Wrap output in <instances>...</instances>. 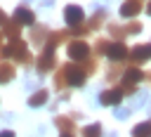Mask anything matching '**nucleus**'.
Masks as SVG:
<instances>
[{
  "label": "nucleus",
  "instance_id": "nucleus-1",
  "mask_svg": "<svg viewBox=\"0 0 151 137\" xmlns=\"http://www.w3.org/2000/svg\"><path fill=\"white\" fill-rule=\"evenodd\" d=\"M0 57H14L21 64H28L31 61V54H28V50H26V45L21 40H12L7 47H2L0 50Z\"/></svg>",
  "mask_w": 151,
  "mask_h": 137
},
{
  "label": "nucleus",
  "instance_id": "nucleus-2",
  "mask_svg": "<svg viewBox=\"0 0 151 137\" xmlns=\"http://www.w3.org/2000/svg\"><path fill=\"white\" fill-rule=\"evenodd\" d=\"M61 76H64L66 85H73V87H80V85L85 83V71H83L80 66H76V64L61 66Z\"/></svg>",
  "mask_w": 151,
  "mask_h": 137
},
{
  "label": "nucleus",
  "instance_id": "nucleus-3",
  "mask_svg": "<svg viewBox=\"0 0 151 137\" xmlns=\"http://www.w3.org/2000/svg\"><path fill=\"white\" fill-rule=\"evenodd\" d=\"M142 78H144V73H142L137 66H130V68L123 73V78H120V92L132 94V92H134V85H137Z\"/></svg>",
  "mask_w": 151,
  "mask_h": 137
},
{
  "label": "nucleus",
  "instance_id": "nucleus-4",
  "mask_svg": "<svg viewBox=\"0 0 151 137\" xmlns=\"http://www.w3.org/2000/svg\"><path fill=\"white\" fill-rule=\"evenodd\" d=\"M68 57L76 59V61L90 59V45H87L85 40H73V43H68Z\"/></svg>",
  "mask_w": 151,
  "mask_h": 137
},
{
  "label": "nucleus",
  "instance_id": "nucleus-5",
  "mask_svg": "<svg viewBox=\"0 0 151 137\" xmlns=\"http://www.w3.org/2000/svg\"><path fill=\"white\" fill-rule=\"evenodd\" d=\"M64 19H66L68 26H80V24L85 21V12H83V7H78V5H68V7L64 9Z\"/></svg>",
  "mask_w": 151,
  "mask_h": 137
},
{
  "label": "nucleus",
  "instance_id": "nucleus-6",
  "mask_svg": "<svg viewBox=\"0 0 151 137\" xmlns=\"http://www.w3.org/2000/svg\"><path fill=\"white\" fill-rule=\"evenodd\" d=\"M106 57H109L111 61L120 64L125 57H130V50L125 47V43H123V40H118V43H111V45H109V52H106Z\"/></svg>",
  "mask_w": 151,
  "mask_h": 137
},
{
  "label": "nucleus",
  "instance_id": "nucleus-7",
  "mask_svg": "<svg viewBox=\"0 0 151 137\" xmlns=\"http://www.w3.org/2000/svg\"><path fill=\"white\" fill-rule=\"evenodd\" d=\"M151 59V43H146V45H134L132 50H130V61L132 64H144V61H149Z\"/></svg>",
  "mask_w": 151,
  "mask_h": 137
},
{
  "label": "nucleus",
  "instance_id": "nucleus-8",
  "mask_svg": "<svg viewBox=\"0 0 151 137\" xmlns=\"http://www.w3.org/2000/svg\"><path fill=\"white\" fill-rule=\"evenodd\" d=\"M120 99H123V92L120 90H104L99 94V104H104V106H118Z\"/></svg>",
  "mask_w": 151,
  "mask_h": 137
},
{
  "label": "nucleus",
  "instance_id": "nucleus-9",
  "mask_svg": "<svg viewBox=\"0 0 151 137\" xmlns=\"http://www.w3.org/2000/svg\"><path fill=\"white\" fill-rule=\"evenodd\" d=\"M139 12H142V2L139 0H127V2L120 5V17H125V19H134Z\"/></svg>",
  "mask_w": 151,
  "mask_h": 137
},
{
  "label": "nucleus",
  "instance_id": "nucleus-10",
  "mask_svg": "<svg viewBox=\"0 0 151 137\" xmlns=\"http://www.w3.org/2000/svg\"><path fill=\"white\" fill-rule=\"evenodd\" d=\"M12 19H14L17 24H21V26H24V24L28 26V24H33V19H35V17H33V12H31L28 7H17Z\"/></svg>",
  "mask_w": 151,
  "mask_h": 137
},
{
  "label": "nucleus",
  "instance_id": "nucleus-11",
  "mask_svg": "<svg viewBox=\"0 0 151 137\" xmlns=\"http://www.w3.org/2000/svg\"><path fill=\"white\" fill-rule=\"evenodd\" d=\"M52 66H54V50H45V52L40 54V59H38V71L45 73V71H50Z\"/></svg>",
  "mask_w": 151,
  "mask_h": 137
},
{
  "label": "nucleus",
  "instance_id": "nucleus-12",
  "mask_svg": "<svg viewBox=\"0 0 151 137\" xmlns=\"http://www.w3.org/2000/svg\"><path fill=\"white\" fill-rule=\"evenodd\" d=\"M45 102H47V92H45V90H35V92L28 97V106H31V109H38V106H42Z\"/></svg>",
  "mask_w": 151,
  "mask_h": 137
},
{
  "label": "nucleus",
  "instance_id": "nucleus-13",
  "mask_svg": "<svg viewBox=\"0 0 151 137\" xmlns=\"http://www.w3.org/2000/svg\"><path fill=\"white\" fill-rule=\"evenodd\" d=\"M47 33H50V31H47L45 26H35V28H33V33H31V38H33V43H35V45H45V43H47V38H45Z\"/></svg>",
  "mask_w": 151,
  "mask_h": 137
},
{
  "label": "nucleus",
  "instance_id": "nucleus-14",
  "mask_svg": "<svg viewBox=\"0 0 151 137\" xmlns=\"http://www.w3.org/2000/svg\"><path fill=\"white\" fill-rule=\"evenodd\" d=\"M54 123H57V128H59L61 132H73V118H68V116H57Z\"/></svg>",
  "mask_w": 151,
  "mask_h": 137
},
{
  "label": "nucleus",
  "instance_id": "nucleus-15",
  "mask_svg": "<svg viewBox=\"0 0 151 137\" xmlns=\"http://www.w3.org/2000/svg\"><path fill=\"white\" fill-rule=\"evenodd\" d=\"M132 137H151V120L134 125L132 128Z\"/></svg>",
  "mask_w": 151,
  "mask_h": 137
},
{
  "label": "nucleus",
  "instance_id": "nucleus-16",
  "mask_svg": "<svg viewBox=\"0 0 151 137\" xmlns=\"http://www.w3.org/2000/svg\"><path fill=\"white\" fill-rule=\"evenodd\" d=\"M19 26H21V24H17V21H14V19H12V21H7V24H5V26H2V28H5V33H7V38H9V40H19Z\"/></svg>",
  "mask_w": 151,
  "mask_h": 137
},
{
  "label": "nucleus",
  "instance_id": "nucleus-17",
  "mask_svg": "<svg viewBox=\"0 0 151 137\" xmlns=\"http://www.w3.org/2000/svg\"><path fill=\"white\" fill-rule=\"evenodd\" d=\"M12 76H14V66L12 64H0V83H9L12 80Z\"/></svg>",
  "mask_w": 151,
  "mask_h": 137
},
{
  "label": "nucleus",
  "instance_id": "nucleus-18",
  "mask_svg": "<svg viewBox=\"0 0 151 137\" xmlns=\"http://www.w3.org/2000/svg\"><path fill=\"white\" fill-rule=\"evenodd\" d=\"M104 19H106V12H104V9H97V12L92 14V19H90V24H87V26L94 31V28H99V26L104 24Z\"/></svg>",
  "mask_w": 151,
  "mask_h": 137
},
{
  "label": "nucleus",
  "instance_id": "nucleus-19",
  "mask_svg": "<svg viewBox=\"0 0 151 137\" xmlns=\"http://www.w3.org/2000/svg\"><path fill=\"white\" fill-rule=\"evenodd\" d=\"M83 137H101V125H99V123L85 125V130H83Z\"/></svg>",
  "mask_w": 151,
  "mask_h": 137
},
{
  "label": "nucleus",
  "instance_id": "nucleus-20",
  "mask_svg": "<svg viewBox=\"0 0 151 137\" xmlns=\"http://www.w3.org/2000/svg\"><path fill=\"white\" fill-rule=\"evenodd\" d=\"M109 33H111L113 38H125V35H127V31H125L123 26H118V24H111V26H109Z\"/></svg>",
  "mask_w": 151,
  "mask_h": 137
},
{
  "label": "nucleus",
  "instance_id": "nucleus-21",
  "mask_svg": "<svg viewBox=\"0 0 151 137\" xmlns=\"http://www.w3.org/2000/svg\"><path fill=\"white\" fill-rule=\"evenodd\" d=\"M146 99H149V92H137V94L132 97V109H139Z\"/></svg>",
  "mask_w": 151,
  "mask_h": 137
},
{
  "label": "nucleus",
  "instance_id": "nucleus-22",
  "mask_svg": "<svg viewBox=\"0 0 151 137\" xmlns=\"http://www.w3.org/2000/svg\"><path fill=\"white\" fill-rule=\"evenodd\" d=\"M113 64H116V61H113ZM120 71H123V68H120V66L116 64V66H111V68H109L106 78H109V80H116V78H120Z\"/></svg>",
  "mask_w": 151,
  "mask_h": 137
},
{
  "label": "nucleus",
  "instance_id": "nucleus-23",
  "mask_svg": "<svg viewBox=\"0 0 151 137\" xmlns=\"http://www.w3.org/2000/svg\"><path fill=\"white\" fill-rule=\"evenodd\" d=\"M109 45H111L109 40H99V43L94 45V52H97V54H101V52H109Z\"/></svg>",
  "mask_w": 151,
  "mask_h": 137
},
{
  "label": "nucleus",
  "instance_id": "nucleus-24",
  "mask_svg": "<svg viewBox=\"0 0 151 137\" xmlns=\"http://www.w3.org/2000/svg\"><path fill=\"white\" fill-rule=\"evenodd\" d=\"M125 31H127V33H139V31H142V24H139V21H130V24L125 26Z\"/></svg>",
  "mask_w": 151,
  "mask_h": 137
},
{
  "label": "nucleus",
  "instance_id": "nucleus-25",
  "mask_svg": "<svg viewBox=\"0 0 151 137\" xmlns=\"http://www.w3.org/2000/svg\"><path fill=\"white\" fill-rule=\"evenodd\" d=\"M127 113H130V109H125V106H116V116L123 120V118H127Z\"/></svg>",
  "mask_w": 151,
  "mask_h": 137
},
{
  "label": "nucleus",
  "instance_id": "nucleus-26",
  "mask_svg": "<svg viewBox=\"0 0 151 137\" xmlns=\"http://www.w3.org/2000/svg\"><path fill=\"white\" fill-rule=\"evenodd\" d=\"M7 21H9V19H7V17H5V12H2V9H0V26H5V24H7Z\"/></svg>",
  "mask_w": 151,
  "mask_h": 137
},
{
  "label": "nucleus",
  "instance_id": "nucleus-27",
  "mask_svg": "<svg viewBox=\"0 0 151 137\" xmlns=\"http://www.w3.org/2000/svg\"><path fill=\"white\" fill-rule=\"evenodd\" d=\"M0 137H14V132H12V130H2V132H0Z\"/></svg>",
  "mask_w": 151,
  "mask_h": 137
},
{
  "label": "nucleus",
  "instance_id": "nucleus-28",
  "mask_svg": "<svg viewBox=\"0 0 151 137\" xmlns=\"http://www.w3.org/2000/svg\"><path fill=\"white\" fill-rule=\"evenodd\" d=\"M38 2H40V5H45V7H47V5H52V2H54V0H38Z\"/></svg>",
  "mask_w": 151,
  "mask_h": 137
},
{
  "label": "nucleus",
  "instance_id": "nucleus-29",
  "mask_svg": "<svg viewBox=\"0 0 151 137\" xmlns=\"http://www.w3.org/2000/svg\"><path fill=\"white\" fill-rule=\"evenodd\" d=\"M59 137H76V135H73V132H61Z\"/></svg>",
  "mask_w": 151,
  "mask_h": 137
},
{
  "label": "nucleus",
  "instance_id": "nucleus-30",
  "mask_svg": "<svg viewBox=\"0 0 151 137\" xmlns=\"http://www.w3.org/2000/svg\"><path fill=\"white\" fill-rule=\"evenodd\" d=\"M144 78H146V80L151 83V71H149V73H144Z\"/></svg>",
  "mask_w": 151,
  "mask_h": 137
},
{
  "label": "nucleus",
  "instance_id": "nucleus-31",
  "mask_svg": "<svg viewBox=\"0 0 151 137\" xmlns=\"http://www.w3.org/2000/svg\"><path fill=\"white\" fill-rule=\"evenodd\" d=\"M146 12H149V14H151V2H149V5H146Z\"/></svg>",
  "mask_w": 151,
  "mask_h": 137
},
{
  "label": "nucleus",
  "instance_id": "nucleus-32",
  "mask_svg": "<svg viewBox=\"0 0 151 137\" xmlns=\"http://www.w3.org/2000/svg\"><path fill=\"white\" fill-rule=\"evenodd\" d=\"M106 137H118V135H106Z\"/></svg>",
  "mask_w": 151,
  "mask_h": 137
},
{
  "label": "nucleus",
  "instance_id": "nucleus-33",
  "mask_svg": "<svg viewBox=\"0 0 151 137\" xmlns=\"http://www.w3.org/2000/svg\"><path fill=\"white\" fill-rule=\"evenodd\" d=\"M2 38H5V35H2V33H0V43H2Z\"/></svg>",
  "mask_w": 151,
  "mask_h": 137
},
{
  "label": "nucleus",
  "instance_id": "nucleus-34",
  "mask_svg": "<svg viewBox=\"0 0 151 137\" xmlns=\"http://www.w3.org/2000/svg\"><path fill=\"white\" fill-rule=\"evenodd\" d=\"M139 2H142V0H139Z\"/></svg>",
  "mask_w": 151,
  "mask_h": 137
}]
</instances>
